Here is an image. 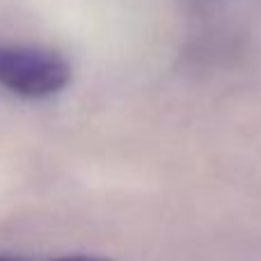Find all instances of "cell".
Segmentation results:
<instances>
[{"instance_id":"obj_1","label":"cell","mask_w":261,"mask_h":261,"mask_svg":"<svg viewBox=\"0 0 261 261\" xmlns=\"http://www.w3.org/2000/svg\"><path fill=\"white\" fill-rule=\"evenodd\" d=\"M71 83V67L60 53L37 46H0V87L25 99H44Z\"/></svg>"},{"instance_id":"obj_2","label":"cell","mask_w":261,"mask_h":261,"mask_svg":"<svg viewBox=\"0 0 261 261\" xmlns=\"http://www.w3.org/2000/svg\"><path fill=\"white\" fill-rule=\"evenodd\" d=\"M0 261H14V259L0 257ZM53 261H110V259H106V257H90V254H73V257H62V259H53Z\"/></svg>"}]
</instances>
